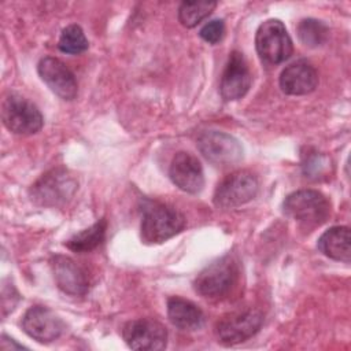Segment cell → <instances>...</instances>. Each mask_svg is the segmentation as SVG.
<instances>
[{
	"mask_svg": "<svg viewBox=\"0 0 351 351\" xmlns=\"http://www.w3.org/2000/svg\"><path fill=\"white\" fill-rule=\"evenodd\" d=\"M215 7V1H184L178 8V19L182 26L195 27L207 18Z\"/></svg>",
	"mask_w": 351,
	"mask_h": 351,
	"instance_id": "44dd1931",
	"label": "cell"
},
{
	"mask_svg": "<svg viewBox=\"0 0 351 351\" xmlns=\"http://www.w3.org/2000/svg\"><path fill=\"white\" fill-rule=\"evenodd\" d=\"M169 176L176 186L188 193H199L204 185L203 167L199 159L185 151H180L174 155Z\"/></svg>",
	"mask_w": 351,
	"mask_h": 351,
	"instance_id": "5bb4252c",
	"label": "cell"
},
{
	"mask_svg": "<svg viewBox=\"0 0 351 351\" xmlns=\"http://www.w3.org/2000/svg\"><path fill=\"white\" fill-rule=\"evenodd\" d=\"M122 337L132 350L158 351L167 344L166 328L155 319L140 318L129 321L122 328Z\"/></svg>",
	"mask_w": 351,
	"mask_h": 351,
	"instance_id": "30bf717a",
	"label": "cell"
},
{
	"mask_svg": "<svg viewBox=\"0 0 351 351\" xmlns=\"http://www.w3.org/2000/svg\"><path fill=\"white\" fill-rule=\"evenodd\" d=\"M51 266L55 282L64 293L71 296H84L89 291V278L86 271L71 258L56 255L52 258Z\"/></svg>",
	"mask_w": 351,
	"mask_h": 351,
	"instance_id": "9a60e30c",
	"label": "cell"
},
{
	"mask_svg": "<svg viewBox=\"0 0 351 351\" xmlns=\"http://www.w3.org/2000/svg\"><path fill=\"white\" fill-rule=\"evenodd\" d=\"M259 189L258 178L248 170L226 176L214 192V204L218 208H234L252 200Z\"/></svg>",
	"mask_w": 351,
	"mask_h": 351,
	"instance_id": "52a82bcc",
	"label": "cell"
},
{
	"mask_svg": "<svg viewBox=\"0 0 351 351\" xmlns=\"http://www.w3.org/2000/svg\"><path fill=\"white\" fill-rule=\"evenodd\" d=\"M263 324V314L256 308H244L223 315L217 326L215 333L221 343L233 346L252 337Z\"/></svg>",
	"mask_w": 351,
	"mask_h": 351,
	"instance_id": "ba28073f",
	"label": "cell"
},
{
	"mask_svg": "<svg viewBox=\"0 0 351 351\" xmlns=\"http://www.w3.org/2000/svg\"><path fill=\"white\" fill-rule=\"evenodd\" d=\"M282 208L285 215L304 228L319 226L330 215L329 200L315 189H299L289 193L282 203Z\"/></svg>",
	"mask_w": 351,
	"mask_h": 351,
	"instance_id": "3957f363",
	"label": "cell"
},
{
	"mask_svg": "<svg viewBox=\"0 0 351 351\" xmlns=\"http://www.w3.org/2000/svg\"><path fill=\"white\" fill-rule=\"evenodd\" d=\"M318 250L330 259L348 263L351 259V234L347 226H333L318 239Z\"/></svg>",
	"mask_w": 351,
	"mask_h": 351,
	"instance_id": "ac0fdd59",
	"label": "cell"
},
{
	"mask_svg": "<svg viewBox=\"0 0 351 351\" xmlns=\"http://www.w3.org/2000/svg\"><path fill=\"white\" fill-rule=\"evenodd\" d=\"M22 328L32 339L40 343H51L63 333L64 322L51 308L32 306L22 318Z\"/></svg>",
	"mask_w": 351,
	"mask_h": 351,
	"instance_id": "8fae6325",
	"label": "cell"
},
{
	"mask_svg": "<svg viewBox=\"0 0 351 351\" xmlns=\"http://www.w3.org/2000/svg\"><path fill=\"white\" fill-rule=\"evenodd\" d=\"M1 119L8 130L25 136L37 133L44 123L37 106L16 93H11L3 100Z\"/></svg>",
	"mask_w": 351,
	"mask_h": 351,
	"instance_id": "8992f818",
	"label": "cell"
},
{
	"mask_svg": "<svg viewBox=\"0 0 351 351\" xmlns=\"http://www.w3.org/2000/svg\"><path fill=\"white\" fill-rule=\"evenodd\" d=\"M240 267L237 259L226 254L207 265L195 278V291L203 298L218 299L226 296L237 284Z\"/></svg>",
	"mask_w": 351,
	"mask_h": 351,
	"instance_id": "7a4b0ae2",
	"label": "cell"
},
{
	"mask_svg": "<svg viewBox=\"0 0 351 351\" xmlns=\"http://www.w3.org/2000/svg\"><path fill=\"white\" fill-rule=\"evenodd\" d=\"M78 188L77 180L63 167L43 174L30 188L32 200L44 207H60L70 202Z\"/></svg>",
	"mask_w": 351,
	"mask_h": 351,
	"instance_id": "277c9868",
	"label": "cell"
},
{
	"mask_svg": "<svg viewBox=\"0 0 351 351\" xmlns=\"http://www.w3.org/2000/svg\"><path fill=\"white\" fill-rule=\"evenodd\" d=\"M41 80L48 88L63 100H73L77 96L78 85L71 70L59 59L45 56L37 66Z\"/></svg>",
	"mask_w": 351,
	"mask_h": 351,
	"instance_id": "7c38bea8",
	"label": "cell"
},
{
	"mask_svg": "<svg viewBox=\"0 0 351 351\" xmlns=\"http://www.w3.org/2000/svg\"><path fill=\"white\" fill-rule=\"evenodd\" d=\"M255 47L262 62L267 64L282 63L293 51L292 40L278 19H267L258 27Z\"/></svg>",
	"mask_w": 351,
	"mask_h": 351,
	"instance_id": "5b68a950",
	"label": "cell"
},
{
	"mask_svg": "<svg viewBox=\"0 0 351 351\" xmlns=\"http://www.w3.org/2000/svg\"><path fill=\"white\" fill-rule=\"evenodd\" d=\"M200 154L211 163L229 166L243 159V147L240 141L223 132L206 130L197 137Z\"/></svg>",
	"mask_w": 351,
	"mask_h": 351,
	"instance_id": "9c48e42d",
	"label": "cell"
},
{
	"mask_svg": "<svg viewBox=\"0 0 351 351\" xmlns=\"http://www.w3.org/2000/svg\"><path fill=\"white\" fill-rule=\"evenodd\" d=\"M167 315L170 322L181 330H199L204 325L203 311L180 296H171L167 300Z\"/></svg>",
	"mask_w": 351,
	"mask_h": 351,
	"instance_id": "e0dca14e",
	"label": "cell"
},
{
	"mask_svg": "<svg viewBox=\"0 0 351 351\" xmlns=\"http://www.w3.org/2000/svg\"><path fill=\"white\" fill-rule=\"evenodd\" d=\"M140 234L145 244H159L178 234L186 225L185 217L174 207L145 200L141 207Z\"/></svg>",
	"mask_w": 351,
	"mask_h": 351,
	"instance_id": "6da1fadb",
	"label": "cell"
},
{
	"mask_svg": "<svg viewBox=\"0 0 351 351\" xmlns=\"http://www.w3.org/2000/svg\"><path fill=\"white\" fill-rule=\"evenodd\" d=\"M58 48L64 53L78 55L88 49V40L78 25H69L62 30Z\"/></svg>",
	"mask_w": 351,
	"mask_h": 351,
	"instance_id": "7402d4cb",
	"label": "cell"
},
{
	"mask_svg": "<svg viewBox=\"0 0 351 351\" xmlns=\"http://www.w3.org/2000/svg\"><path fill=\"white\" fill-rule=\"evenodd\" d=\"M318 85V73L315 67L304 60H296L287 66L280 75V88L284 93L292 96L307 95Z\"/></svg>",
	"mask_w": 351,
	"mask_h": 351,
	"instance_id": "2e32d148",
	"label": "cell"
},
{
	"mask_svg": "<svg viewBox=\"0 0 351 351\" xmlns=\"http://www.w3.org/2000/svg\"><path fill=\"white\" fill-rule=\"evenodd\" d=\"M252 77L241 52L233 51L221 77L219 92L225 100L241 99L250 89Z\"/></svg>",
	"mask_w": 351,
	"mask_h": 351,
	"instance_id": "4fadbf2b",
	"label": "cell"
},
{
	"mask_svg": "<svg viewBox=\"0 0 351 351\" xmlns=\"http://www.w3.org/2000/svg\"><path fill=\"white\" fill-rule=\"evenodd\" d=\"M298 36L306 47L317 48L326 43L329 36V29L324 22L318 19L306 18V19H302L298 25Z\"/></svg>",
	"mask_w": 351,
	"mask_h": 351,
	"instance_id": "ffe728a7",
	"label": "cell"
},
{
	"mask_svg": "<svg viewBox=\"0 0 351 351\" xmlns=\"http://www.w3.org/2000/svg\"><path fill=\"white\" fill-rule=\"evenodd\" d=\"M200 37L208 44H217L223 38L225 23L222 19H213L207 22L199 32Z\"/></svg>",
	"mask_w": 351,
	"mask_h": 351,
	"instance_id": "603a6c76",
	"label": "cell"
},
{
	"mask_svg": "<svg viewBox=\"0 0 351 351\" xmlns=\"http://www.w3.org/2000/svg\"><path fill=\"white\" fill-rule=\"evenodd\" d=\"M106 230H107V221L100 219L95 222L92 226L73 234L64 243V245L74 252H80V254L89 252L97 248L104 241Z\"/></svg>",
	"mask_w": 351,
	"mask_h": 351,
	"instance_id": "d6986e66",
	"label": "cell"
}]
</instances>
